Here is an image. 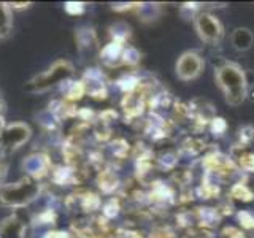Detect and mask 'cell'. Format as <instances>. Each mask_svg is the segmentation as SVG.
<instances>
[{
  "label": "cell",
  "instance_id": "cell-1",
  "mask_svg": "<svg viewBox=\"0 0 254 238\" xmlns=\"http://www.w3.org/2000/svg\"><path fill=\"white\" fill-rule=\"evenodd\" d=\"M42 194V182L24 177L14 182L0 186V203L10 208H24L35 202Z\"/></svg>",
  "mask_w": 254,
  "mask_h": 238
},
{
  "label": "cell",
  "instance_id": "cell-2",
  "mask_svg": "<svg viewBox=\"0 0 254 238\" xmlns=\"http://www.w3.org/2000/svg\"><path fill=\"white\" fill-rule=\"evenodd\" d=\"M73 71H75L73 63L70 60H67V59L56 60L48 70H45L42 73H38L32 78L24 89L29 92H34V94L46 92L62 83H67L71 78V75H73Z\"/></svg>",
  "mask_w": 254,
  "mask_h": 238
},
{
  "label": "cell",
  "instance_id": "cell-3",
  "mask_svg": "<svg viewBox=\"0 0 254 238\" xmlns=\"http://www.w3.org/2000/svg\"><path fill=\"white\" fill-rule=\"evenodd\" d=\"M216 78L227 103L232 107L240 105L246 97V76L243 71L237 65H224L218 68Z\"/></svg>",
  "mask_w": 254,
  "mask_h": 238
},
{
  "label": "cell",
  "instance_id": "cell-4",
  "mask_svg": "<svg viewBox=\"0 0 254 238\" xmlns=\"http://www.w3.org/2000/svg\"><path fill=\"white\" fill-rule=\"evenodd\" d=\"M32 129L26 122H11L6 124L2 138H0V149L5 153H11L21 148L30 140Z\"/></svg>",
  "mask_w": 254,
  "mask_h": 238
},
{
  "label": "cell",
  "instance_id": "cell-5",
  "mask_svg": "<svg viewBox=\"0 0 254 238\" xmlns=\"http://www.w3.org/2000/svg\"><path fill=\"white\" fill-rule=\"evenodd\" d=\"M22 169L26 170L27 177L34 178L37 181L48 177L53 170L50 157H48L46 154H42V153H35V154L27 156L22 162Z\"/></svg>",
  "mask_w": 254,
  "mask_h": 238
},
{
  "label": "cell",
  "instance_id": "cell-6",
  "mask_svg": "<svg viewBox=\"0 0 254 238\" xmlns=\"http://www.w3.org/2000/svg\"><path fill=\"white\" fill-rule=\"evenodd\" d=\"M195 29L198 32V35H200V38L208 43H214L221 38V32H222L221 24L214 16L208 13H202L197 16Z\"/></svg>",
  "mask_w": 254,
  "mask_h": 238
},
{
  "label": "cell",
  "instance_id": "cell-7",
  "mask_svg": "<svg viewBox=\"0 0 254 238\" xmlns=\"http://www.w3.org/2000/svg\"><path fill=\"white\" fill-rule=\"evenodd\" d=\"M203 62L200 56L195 53H185L177 62V75L183 81H189L200 75Z\"/></svg>",
  "mask_w": 254,
  "mask_h": 238
},
{
  "label": "cell",
  "instance_id": "cell-8",
  "mask_svg": "<svg viewBox=\"0 0 254 238\" xmlns=\"http://www.w3.org/2000/svg\"><path fill=\"white\" fill-rule=\"evenodd\" d=\"M0 238H26V224L18 216H8L0 222Z\"/></svg>",
  "mask_w": 254,
  "mask_h": 238
},
{
  "label": "cell",
  "instance_id": "cell-9",
  "mask_svg": "<svg viewBox=\"0 0 254 238\" xmlns=\"http://www.w3.org/2000/svg\"><path fill=\"white\" fill-rule=\"evenodd\" d=\"M103 62L107 65H118L119 62H123V56H124V48L119 42L108 43L100 53Z\"/></svg>",
  "mask_w": 254,
  "mask_h": 238
},
{
  "label": "cell",
  "instance_id": "cell-10",
  "mask_svg": "<svg viewBox=\"0 0 254 238\" xmlns=\"http://www.w3.org/2000/svg\"><path fill=\"white\" fill-rule=\"evenodd\" d=\"M253 42H254V35L250 29H245V27H238L234 30L232 34V45L235 50L238 51H246L250 50L253 46Z\"/></svg>",
  "mask_w": 254,
  "mask_h": 238
},
{
  "label": "cell",
  "instance_id": "cell-11",
  "mask_svg": "<svg viewBox=\"0 0 254 238\" xmlns=\"http://www.w3.org/2000/svg\"><path fill=\"white\" fill-rule=\"evenodd\" d=\"M13 27V14L10 3L0 2V30L5 34H10Z\"/></svg>",
  "mask_w": 254,
  "mask_h": 238
},
{
  "label": "cell",
  "instance_id": "cell-12",
  "mask_svg": "<svg viewBox=\"0 0 254 238\" xmlns=\"http://www.w3.org/2000/svg\"><path fill=\"white\" fill-rule=\"evenodd\" d=\"M84 94H86V86L83 83V79L71 81V83H68V87H67V91H65V100L73 103V102L81 99Z\"/></svg>",
  "mask_w": 254,
  "mask_h": 238
},
{
  "label": "cell",
  "instance_id": "cell-13",
  "mask_svg": "<svg viewBox=\"0 0 254 238\" xmlns=\"http://www.w3.org/2000/svg\"><path fill=\"white\" fill-rule=\"evenodd\" d=\"M97 182H99V187L103 190V192H111L113 189H116L118 186V179H116V175L111 173V172H100L99 178H97Z\"/></svg>",
  "mask_w": 254,
  "mask_h": 238
},
{
  "label": "cell",
  "instance_id": "cell-14",
  "mask_svg": "<svg viewBox=\"0 0 254 238\" xmlns=\"http://www.w3.org/2000/svg\"><path fill=\"white\" fill-rule=\"evenodd\" d=\"M64 10H65L71 16L81 14V13H84V3H81V2H67L65 5H64Z\"/></svg>",
  "mask_w": 254,
  "mask_h": 238
},
{
  "label": "cell",
  "instance_id": "cell-15",
  "mask_svg": "<svg viewBox=\"0 0 254 238\" xmlns=\"http://www.w3.org/2000/svg\"><path fill=\"white\" fill-rule=\"evenodd\" d=\"M232 195L235 198H242V200H251V198H253L251 190H248V189H246V186H243V184L235 186L234 190H232Z\"/></svg>",
  "mask_w": 254,
  "mask_h": 238
},
{
  "label": "cell",
  "instance_id": "cell-16",
  "mask_svg": "<svg viewBox=\"0 0 254 238\" xmlns=\"http://www.w3.org/2000/svg\"><path fill=\"white\" fill-rule=\"evenodd\" d=\"M240 165L243 167L245 170L254 172V154H248V156L240 157Z\"/></svg>",
  "mask_w": 254,
  "mask_h": 238
},
{
  "label": "cell",
  "instance_id": "cell-17",
  "mask_svg": "<svg viewBox=\"0 0 254 238\" xmlns=\"http://www.w3.org/2000/svg\"><path fill=\"white\" fill-rule=\"evenodd\" d=\"M43 238H75V235L70 232H62V230H53V232H48Z\"/></svg>",
  "mask_w": 254,
  "mask_h": 238
},
{
  "label": "cell",
  "instance_id": "cell-18",
  "mask_svg": "<svg viewBox=\"0 0 254 238\" xmlns=\"http://www.w3.org/2000/svg\"><path fill=\"white\" fill-rule=\"evenodd\" d=\"M6 170H8L6 161L3 159V156H0V186L3 184V179H5V177H6Z\"/></svg>",
  "mask_w": 254,
  "mask_h": 238
},
{
  "label": "cell",
  "instance_id": "cell-19",
  "mask_svg": "<svg viewBox=\"0 0 254 238\" xmlns=\"http://www.w3.org/2000/svg\"><path fill=\"white\" fill-rule=\"evenodd\" d=\"M5 127H6L5 118H3V115H2V113H0V138H2V135H3V130H5Z\"/></svg>",
  "mask_w": 254,
  "mask_h": 238
},
{
  "label": "cell",
  "instance_id": "cell-20",
  "mask_svg": "<svg viewBox=\"0 0 254 238\" xmlns=\"http://www.w3.org/2000/svg\"><path fill=\"white\" fill-rule=\"evenodd\" d=\"M10 6H11V10L13 8H16V10H22V8L30 6V3H10Z\"/></svg>",
  "mask_w": 254,
  "mask_h": 238
}]
</instances>
